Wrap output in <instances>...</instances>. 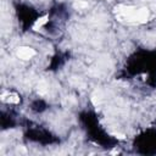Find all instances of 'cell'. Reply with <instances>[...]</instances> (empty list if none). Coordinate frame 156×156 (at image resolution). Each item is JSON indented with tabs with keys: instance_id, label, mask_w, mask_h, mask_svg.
I'll use <instances>...</instances> for the list:
<instances>
[{
	"instance_id": "1",
	"label": "cell",
	"mask_w": 156,
	"mask_h": 156,
	"mask_svg": "<svg viewBox=\"0 0 156 156\" xmlns=\"http://www.w3.org/2000/svg\"><path fill=\"white\" fill-rule=\"evenodd\" d=\"M34 55H35L34 49L28 48V46L20 48L18 51H17V56H18L20 58H22V60H29V58H32Z\"/></svg>"
},
{
	"instance_id": "2",
	"label": "cell",
	"mask_w": 156,
	"mask_h": 156,
	"mask_svg": "<svg viewBox=\"0 0 156 156\" xmlns=\"http://www.w3.org/2000/svg\"><path fill=\"white\" fill-rule=\"evenodd\" d=\"M149 17V11L147 9H140L136 11V15H135V20L138 22H145Z\"/></svg>"
},
{
	"instance_id": "3",
	"label": "cell",
	"mask_w": 156,
	"mask_h": 156,
	"mask_svg": "<svg viewBox=\"0 0 156 156\" xmlns=\"http://www.w3.org/2000/svg\"><path fill=\"white\" fill-rule=\"evenodd\" d=\"M48 21H49V17H48V16H43V17H40V18H38V20L35 21L33 28H34V29H38V28H40L41 26H44Z\"/></svg>"
},
{
	"instance_id": "4",
	"label": "cell",
	"mask_w": 156,
	"mask_h": 156,
	"mask_svg": "<svg viewBox=\"0 0 156 156\" xmlns=\"http://www.w3.org/2000/svg\"><path fill=\"white\" fill-rule=\"evenodd\" d=\"M6 100H7L9 102H11V104H17V102L20 101V98H18L17 95H15V94H9Z\"/></svg>"
},
{
	"instance_id": "5",
	"label": "cell",
	"mask_w": 156,
	"mask_h": 156,
	"mask_svg": "<svg viewBox=\"0 0 156 156\" xmlns=\"http://www.w3.org/2000/svg\"><path fill=\"white\" fill-rule=\"evenodd\" d=\"M87 6H88V4L84 2V1H78V2H76V7H87Z\"/></svg>"
},
{
	"instance_id": "6",
	"label": "cell",
	"mask_w": 156,
	"mask_h": 156,
	"mask_svg": "<svg viewBox=\"0 0 156 156\" xmlns=\"http://www.w3.org/2000/svg\"><path fill=\"white\" fill-rule=\"evenodd\" d=\"M115 135H116L118 139H124V135H123V134H115Z\"/></svg>"
}]
</instances>
